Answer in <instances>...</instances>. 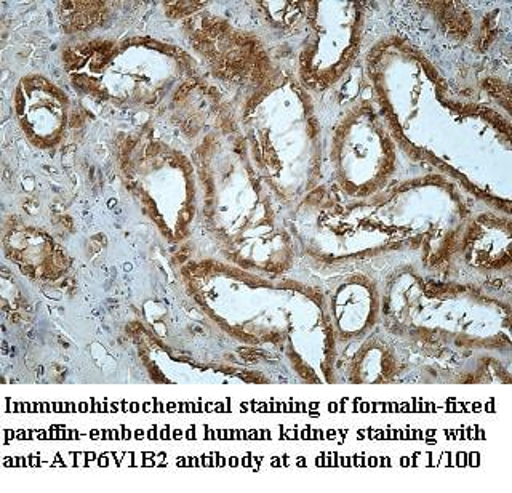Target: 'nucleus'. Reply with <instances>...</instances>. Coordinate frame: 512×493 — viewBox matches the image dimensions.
<instances>
[{
	"label": "nucleus",
	"mask_w": 512,
	"mask_h": 493,
	"mask_svg": "<svg viewBox=\"0 0 512 493\" xmlns=\"http://www.w3.org/2000/svg\"><path fill=\"white\" fill-rule=\"evenodd\" d=\"M370 95L408 161L452 178L479 205L511 210V113L456 92L408 37L386 33L365 50Z\"/></svg>",
	"instance_id": "f257e3e1"
},
{
	"label": "nucleus",
	"mask_w": 512,
	"mask_h": 493,
	"mask_svg": "<svg viewBox=\"0 0 512 493\" xmlns=\"http://www.w3.org/2000/svg\"><path fill=\"white\" fill-rule=\"evenodd\" d=\"M476 207L452 178L418 172L368 199H346L324 183L287 213V221L300 261L312 268L381 271L416 263L447 274Z\"/></svg>",
	"instance_id": "f03ea898"
},
{
	"label": "nucleus",
	"mask_w": 512,
	"mask_h": 493,
	"mask_svg": "<svg viewBox=\"0 0 512 493\" xmlns=\"http://www.w3.org/2000/svg\"><path fill=\"white\" fill-rule=\"evenodd\" d=\"M380 329L410 356L413 383H511V290L416 263L378 271Z\"/></svg>",
	"instance_id": "7ed1b4c3"
},
{
	"label": "nucleus",
	"mask_w": 512,
	"mask_h": 493,
	"mask_svg": "<svg viewBox=\"0 0 512 493\" xmlns=\"http://www.w3.org/2000/svg\"><path fill=\"white\" fill-rule=\"evenodd\" d=\"M180 281L231 340L284 359L306 383L336 381L338 345L322 284L237 268L212 253H181Z\"/></svg>",
	"instance_id": "20e7f679"
},
{
	"label": "nucleus",
	"mask_w": 512,
	"mask_h": 493,
	"mask_svg": "<svg viewBox=\"0 0 512 493\" xmlns=\"http://www.w3.org/2000/svg\"><path fill=\"white\" fill-rule=\"evenodd\" d=\"M200 188L199 234L237 268L287 276L300 263L287 213L253 167L236 116L191 146Z\"/></svg>",
	"instance_id": "39448f33"
},
{
	"label": "nucleus",
	"mask_w": 512,
	"mask_h": 493,
	"mask_svg": "<svg viewBox=\"0 0 512 493\" xmlns=\"http://www.w3.org/2000/svg\"><path fill=\"white\" fill-rule=\"evenodd\" d=\"M60 63L80 95L156 122H162L176 95L204 74L180 42L149 34L69 39Z\"/></svg>",
	"instance_id": "423d86ee"
},
{
	"label": "nucleus",
	"mask_w": 512,
	"mask_h": 493,
	"mask_svg": "<svg viewBox=\"0 0 512 493\" xmlns=\"http://www.w3.org/2000/svg\"><path fill=\"white\" fill-rule=\"evenodd\" d=\"M256 172L285 213L325 183V132L317 98L284 66L236 109Z\"/></svg>",
	"instance_id": "0eeeda50"
},
{
	"label": "nucleus",
	"mask_w": 512,
	"mask_h": 493,
	"mask_svg": "<svg viewBox=\"0 0 512 493\" xmlns=\"http://www.w3.org/2000/svg\"><path fill=\"white\" fill-rule=\"evenodd\" d=\"M128 191L157 233L173 247L199 236L200 188L191 148L156 121L141 122L117 140Z\"/></svg>",
	"instance_id": "6e6552de"
},
{
	"label": "nucleus",
	"mask_w": 512,
	"mask_h": 493,
	"mask_svg": "<svg viewBox=\"0 0 512 493\" xmlns=\"http://www.w3.org/2000/svg\"><path fill=\"white\" fill-rule=\"evenodd\" d=\"M178 42L234 109L280 73L284 65L250 26L218 12L210 2H164Z\"/></svg>",
	"instance_id": "1a4fd4ad"
},
{
	"label": "nucleus",
	"mask_w": 512,
	"mask_h": 493,
	"mask_svg": "<svg viewBox=\"0 0 512 493\" xmlns=\"http://www.w3.org/2000/svg\"><path fill=\"white\" fill-rule=\"evenodd\" d=\"M372 95L356 98L325 137V185L346 199H368L413 173Z\"/></svg>",
	"instance_id": "9d476101"
},
{
	"label": "nucleus",
	"mask_w": 512,
	"mask_h": 493,
	"mask_svg": "<svg viewBox=\"0 0 512 493\" xmlns=\"http://www.w3.org/2000/svg\"><path fill=\"white\" fill-rule=\"evenodd\" d=\"M367 21L364 2H304L303 31L290 68L312 97L332 92L351 73L364 50Z\"/></svg>",
	"instance_id": "9b49d317"
},
{
	"label": "nucleus",
	"mask_w": 512,
	"mask_h": 493,
	"mask_svg": "<svg viewBox=\"0 0 512 493\" xmlns=\"http://www.w3.org/2000/svg\"><path fill=\"white\" fill-rule=\"evenodd\" d=\"M447 276L511 290L512 215L476 207L456 244Z\"/></svg>",
	"instance_id": "f8f14e48"
},
{
	"label": "nucleus",
	"mask_w": 512,
	"mask_h": 493,
	"mask_svg": "<svg viewBox=\"0 0 512 493\" xmlns=\"http://www.w3.org/2000/svg\"><path fill=\"white\" fill-rule=\"evenodd\" d=\"M328 319L335 333L338 354L364 340L380 327L381 284L378 271L344 269L322 284Z\"/></svg>",
	"instance_id": "ddd939ff"
},
{
	"label": "nucleus",
	"mask_w": 512,
	"mask_h": 493,
	"mask_svg": "<svg viewBox=\"0 0 512 493\" xmlns=\"http://www.w3.org/2000/svg\"><path fill=\"white\" fill-rule=\"evenodd\" d=\"M16 124L39 149L60 146L71 130L74 105L69 93L42 73L24 74L12 97Z\"/></svg>",
	"instance_id": "4468645a"
},
{
	"label": "nucleus",
	"mask_w": 512,
	"mask_h": 493,
	"mask_svg": "<svg viewBox=\"0 0 512 493\" xmlns=\"http://www.w3.org/2000/svg\"><path fill=\"white\" fill-rule=\"evenodd\" d=\"M4 252L21 273L37 281H58L69 268V258L50 234L13 218L4 223Z\"/></svg>",
	"instance_id": "2eb2a0df"
},
{
	"label": "nucleus",
	"mask_w": 512,
	"mask_h": 493,
	"mask_svg": "<svg viewBox=\"0 0 512 493\" xmlns=\"http://www.w3.org/2000/svg\"><path fill=\"white\" fill-rule=\"evenodd\" d=\"M351 346H356V349L344 364V381L375 385L413 383L410 356L380 327Z\"/></svg>",
	"instance_id": "dca6fc26"
},
{
	"label": "nucleus",
	"mask_w": 512,
	"mask_h": 493,
	"mask_svg": "<svg viewBox=\"0 0 512 493\" xmlns=\"http://www.w3.org/2000/svg\"><path fill=\"white\" fill-rule=\"evenodd\" d=\"M61 31L69 39L98 36L112 21L111 2H60L56 7Z\"/></svg>",
	"instance_id": "f3484780"
}]
</instances>
